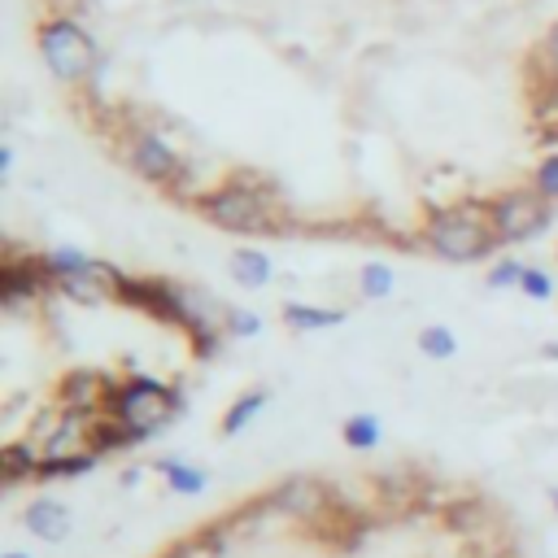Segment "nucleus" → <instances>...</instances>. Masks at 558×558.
Masks as SVG:
<instances>
[{"instance_id":"obj_1","label":"nucleus","mask_w":558,"mask_h":558,"mask_svg":"<svg viewBox=\"0 0 558 558\" xmlns=\"http://www.w3.org/2000/svg\"><path fill=\"white\" fill-rule=\"evenodd\" d=\"M192 209L209 227H218L227 235H283V231L296 227V218L288 214V205L279 201V192L262 174H248V170L209 183L192 201Z\"/></svg>"},{"instance_id":"obj_2","label":"nucleus","mask_w":558,"mask_h":558,"mask_svg":"<svg viewBox=\"0 0 558 558\" xmlns=\"http://www.w3.org/2000/svg\"><path fill=\"white\" fill-rule=\"evenodd\" d=\"M418 248H427L440 262H493V253L501 248L493 218H488V201L480 196H462L449 205H432L423 227H418Z\"/></svg>"},{"instance_id":"obj_3","label":"nucleus","mask_w":558,"mask_h":558,"mask_svg":"<svg viewBox=\"0 0 558 558\" xmlns=\"http://www.w3.org/2000/svg\"><path fill=\"white\" fill-rule=\"evenodd\" d=\"M35 48H39L44 70L61 87H92L105 65L92 31L74 13H44L35 26Z\"/></svg>"},{"instance_id":"obj_4","label":"nucleus","mask_w":558,"mask_h":558,"mask_svg":"<svg viewBox=\"0 0 558 558\" xmlns=\"http://www.w3.org/2000/svg\"><path fill=\"white\" fill-rule=\"evenodd\" d=\"M105 414L122 418L131 432H140L144 440H153L161 427H170L174 418H183V392L157 375H126L118 379Z\"/></svg>"},{"instance_id":"obj_5","label":"nucleus","mask_w":558,"mask_h":558,"mask_svg":"<svg viewBox=\"0 0 558 558\" xmlns=\"http://www.w3.org/2000/svg\"><path fill=\"white\" fill-rule=\"evenodd\" d=\"M122 157L135 179H144L148 187H161V192H174V183L187 170V157L157 126H144V122L122 126Z\"/></svg>"},{"instance_id":"obj_6","label":"nucleus","mask_w":558,"mask_h":558,"mask_svg":"<svg viewBox=\"0 0 558 558\" xmlns=\"http://www.w3.org/2000/svg\"><path fill=\"white\" fill-rule=\"evenodd\" d=\"M488 218H493V231L501 244H532L549 231L554 205L536 187H506V192L488 196Z\"/></svg>"},{"instance_id":"obj_7","label":"nucleus","mask_w":558,"mask_h":558,"mask_svg":"<svg viewBox=\"0 0 558 558\" xmlns=\"http://www.w3.org/2000/svg\"><path fill=\"white\" fill-rule=\"evenodd\" d=\"M57 292L48 266H44V253H17L9 248L4 262H0V301L9 314L26 310V305H39Z\"/></svg>"},{"instance_id":"obj_8","label":"nucleus","mask_w":558,"mask_h":558,"mask_svg":"<svg viewBox=\"0 0 558 558\" xmlns=\"http://www.w3.org/2000/svg\"><path fill=\"white\" fill-rule=\"evenodd\" d=\"M266 497L279 510V519H292V523H323V514L336 506V493L318 475H288Z\"/></svg>"},{"instance_id":"obj_9","label":"nucleus","mask_w":558,"mask_h":558,"mask_svg":"<svg viewBox=\"0 0 558 558\" xmlns=\"http://www.w3.org/2000/svg\"><path fill=\"white\" fill-rule=\"evenodd\" d=\"M113 388H118L113 371H105V366H74V371H65V375H57V384H52V401L65 405V410L105 414Z\"/></svg>"},{"instance_id":"obj_10","label":"nucleus","mask_w":558,"mask_h":558,"mask_svg":"<svg viewBox=\"0 0 558 558\" xmlns=\"http://www.w3.org/2000/svg\"><path fill=\"white\" fill-rule=\"evenodd\" d=\"M118 275H122V270H118L113 262L92 257L87 270L57 279V296H65V301H74V305H105V301L118 296Z\"/></svg>"},{"instance_id":"obj_11","label":"nucleus","mask_w":558,"mask_h":558,"mask_svg":"<svg viewBox=\"0 0 558 558\" xmlns=\"http://www.w3.org/2000/svg\"><path fill=\"white\" fill-rule=\"evenodd\" d=\"M22 527H26L31 536H39V541L57 545V541H65V536H70L74 514H70V506H65V501H57V497H31V501H26V510H22Z\"/></svg>"},{"instance_id":"obj_12","label":"nucleus","mask_w":558,"mask_h":558,"mask_svg":"<svg viewBox=\"0 0 558 558\" xmlns=\"http://www.w3.org/2000/svg\"><path fill=\"white\" fill-rule=\"evenodd\" d=\"M227 270H231V279H235L244 292H262V288L275 283V257H270L262 244H240V248H231Z\"/></svg>"},{"instance_id":"obj_13","label":"nucleus","mask_w":558,"mask_h":558,"mask_svg":"<svg viewBox=\"0 0 558 558\" xmlns=\"http://www.w3.org/2000/svg\"><path fill=\"white\" fill-rule=\"evenodd\" d=\"M344 318H349V310H340V305H310V301H288V305L279 310V323H283L288 331H296V336L331 331V327H340Z\"/></svg>"},{"instance_id":"obj_14","label":"nucleus","mask_w":558,"mask_h":558,"mask_svg":"<svg viewBox=\"0 0 558 558\" xmlns=\"http://www.w3.org/2000/svg\"><path fill=\"white\" fill-rule=\"evenodd\" d=\"M39 462H44V453H39V445H31L26 436H22V440H9V445L0 449V471H4V484H9V488H17V484H39Z\"/></svg>"},{"instance_id":"obj_15","label":"nucleus","mask_w":558,"mask_h":558,"mask_svg":"<svg viewBox=\"0 0 558 558\" xmlns=\"http://www.w3.org/2000/svg\"><path fill=\"white\" fill-rule=\"evenodd\" d=\"M153 471L166 480V488L170 493H179V497H201L205 488H209V471L205 466H196V462H187V458H157L153 462Z\"/></svg>"},{"instance_id":"obj_16","label":"nucleus","mask_w":558,"mask_h":558,"mask_svg":"<svg viewBox=\"0 0 558 558\" xmlns=\"http://www.w3.org/2000/svg\"><path fill=\"white\" fill-rule=\"evenodd\" d=\"M266 405H270V388H266V384L244 388V392H240V397H235V401L222 410L218 432H222V436H240V432H244V427H248V423H253V418H257Z\"/></svg>"},{"instance_id":"obj_17","label":"nucleus","mask_w":558,"mask_h":558,"mask_svg":"<svg viewBox=\"0 0 558 558\" xmlns=\"http://www.w3.org/2000/svg\"><path fill=\"white\" fill-rule=\"evenodd\" d=\"M135 445H144V436L140 432H131L122 418H113V414H96V427H92V453L96 458H113V453H126V449H135Z\"/></svg>"},{"instance_id":"obj_18","label":"nucleus","mask_w":558,"mask_h":558,"mask_svg":"<svg viewBox=\"0 0 558 558\" xmlns=\"http://www.w3.org/2000/svg\"><path fill=\"white\" fill-rule=\"evenodd\" d=\"M340 440H344L353 453H371V449H379V440H384V423H379L371 410H353V414L340 423Z\"/></svg>"},{"instance_id":"obj_19","label":"nucleus","mask_w":558,"mask_h":558,"mask_svg":"<svg viewBox=\"0 0 558 558\" xmlns=\"http://www.w3.org/2000/svg\"><path fill=\"white\" fill-rule=\"evenodd\" d=\"M414 344H418V353L427 362H449L458 353V331L449 323H427V327H418Z\"/></svg>"},{"instance_id":"obj_20","label":"nucleus","mask_w":558,"mask_h":558,"mask_svg":"<svg viewBox=\"0 0 558 558\" xmlns=\"http://www.w3.org/2000/svg\"><path fill=\"white\" fill-rule=\"evenodd\" d=\"M392 288H397V275H392L388 262H366V266L357 270V296H362V301H388Z\"/></svg>"},{"instance_id":"obj_21","label":"nucleus","mask_w":558,"mask_h":558,"mask_svg":"<svg viewBox=\"0 0 558 558\" xmlns=\"http://www.w3.org/2000/svg\"><path fill=\"white\" fill-rule=\"evenodd\" d=\"M44 266H48L52 283H57V279H65V275L87 270V266H92V253H83L78 244H57V248H44Z\"/></svg>"},{"instance_id":"obj_22","label":"nucleus","mask_w":558,"mask_h":558,"mask_svg":"<svg viewBox=\"0 0 558 558\" xmlns=\"http://www.w3.org/2000/svg\"><path fill=\"white\" fill-rule=\"evenodd\" d=\"M266 331V318L253 305H231L227 310V340H257Z\"/></svg>"},{"instance_id":"obj_23","label":"nucleus","mask_w":558,"mask_h":558,"mask_svg":"<svg viewBox=\"0 0 558 558\" xmlns=\"http://www.w3.org/2000/svg\"><path fill=\"white\" fill-rule=\"evenodd\" d=\"M532 61H536L532 74H541L545 83H558V22L545 26V39H541V48H536Z\"/></svg>"},{"instance_id":"obj_24","label":"nucleus","mask_w":558,"mask_h":558,"mask_svg":"<svg viewBox=\"0 0 558 558\" xmlns=\"http://www.w3.org/2000/svg\"><path fill=\"white\" fill-rule=\"evenodd\" d=\"M532 187L558 209V148H549V153L536 161V170H532Z\"/></svg>"},{"instance_id":"obj_25","label":"nucleus","mask_w":558,"mask_h":558,"mask_svg":"<svg viewBox=\"0 0 558 558\" xmlns=\"http://www.w3.org/2000/svg\"><path fill=\"white\" fill-rule=\"evenodd\" d=\"M519 275H523V262H514V257H493L488 270H484V288H493V292L519 288Z\"/></svg>"},{"instance_id":"obj_26","label":"nucleus","mask_w":558,"mask_h":558,"mask_svg":"<svg viewBox=\"0 0 558 558\" xmlns=\"http://www.w3.org/2000/svg\"><path fill=\"white\" fill-rule=\"evenodd\" d=\"M519 292H523L527 301H549V296H554V275H549L545 266H527V262H523Z\"/></svg>"},{"instance_id":"obj_27","label":"nucleus","mask_w":558,"mask_h":558,"mask_svg":"<svg viewBox=\"0 0 558 558\" xmlns=\"http://www.w3.org/2000/svg\"><path fill=\"white\" fill-rule=\"evenodd\" d=\"M13 170V144L4 140V148H0V174H9Z\"/></svg>"},{"instance_id":"obj_28","label":"nucleus","mask_w":558,"mask_h":558,"mask_svg":"<svg viewBox=\"0 0 558 558\" xmlns=\"http://www.w3.org/2000/svg\"><path fill=\"white\" fill-rule=\"evenodd\" d=\"M0 558H35V554H26V549H4Z\"/></svg>"},{"instance_id":"obj_29","label":"nucleus","mask_w":558,"mask_h":558,"mask_svg":"<svg viewBox=\"0 0 558 558\" xmlns=\"http://www.w3.org/2000/svg\"><path fill=\"white\" fill-rule=\"evenodd\" d=\"M549 501H554V510H558V488H554V493H549Z\"/></svg>"}]
</instances>
